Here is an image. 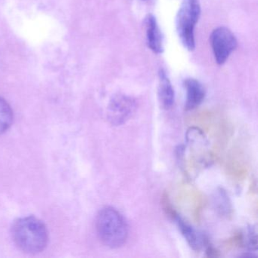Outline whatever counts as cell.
<instances>
[{
  "instance_id": "1",
  "label": "cell",
  "mask_w": 258,
  "mask_h": 258,
  "mask_svg": "<svg viewBox=\"0 0 258 258\" xmlns=\"http://www.w3.org/2000/svg\"><path fill=\"white\" fill-rule=\"evenodd\" d=\"M12 236L16 245L30 254L43 251L49 241L46 225L34 217L19 219L12 227Z\"/></svg>"
},
{
  "instance_id": "2",
  "label": "cell",
  "mask_w": 258,
  "mask_h": 258,
  "mask_svg": "<svg viewBox=\"0 0 258 258\" xmlns=\"http://www.w3.org/2000/svg\"><path fill=\"white\" fill-rule=\"evenodd\" d=\"M96 229L102 244L111 248H118L126 243L128 226L126 220L115 208L106 207L98 213Z\"/></svg>"
},
{
  "instance_id": "3",
  "label": "cell",
  "mask_w": 258,
  "mask_h": 258,
  "mask_svg": "<svg viewBox=\"0 0 258 258\" xmlns=\"http://www.w3.org/2000/svg\"><path fill=\"white\" fill-rule=\"evenodd\" d=\"M201 16L199 0H182L176 16V30L181 43L187 50L196 49L195 28Z\"/></svg>"
},
{
  "instance_id": "4",
  "label": "cell",
  "mask_w": 258,
  "mask_h": 258,
  "mask_svg": "<svg viewBox=\"0 0 258 258\" xmlns=\"http://www.w3.org/2000/svg\"><path fill=\"white\" fill-rule=\"evenodd\" d=\"M210 40L216 62L220 66L227 61L238 46L236 37L226 27H219L214 29Z\"/></svg>"
},
{
  "instance_id": "5",
  "label": "cell",
  "mask_w": 258,
  "mask_h": 258,
  "mask_svg": "<svg viewBox=\"0 0 258 258\" xmlns=\"http://www.w3.org/2000/svg\"><path fill=\"white\" fill-rule=\"evenodd\" d=\"M134 98L123 94L115 95L108 107V119L113 126H120L130 120L137 109Z\"/></svg>"
},
{
  "instance_id": "6",
  "label": "cell",
  "mask_w": 258,
  "mask_h": 258,
  "mask_svg": "<svg viewBox=\"0 0 258 258\" xmlns=\"http://www.w3.org/2000/svg\"><path fill=\"white\" fill-rule=\"evenodd\" d=\"M146 28V42L149 49L156 54L164 52V37L157 22L152 14L147 15L144 21Z\"/></svg>"
},
{
  "instance_id": "7",
  "label": "cell",
  "mask_w": 258,
  "mask_h": 258,
  "mask_svg": "<svg viewBox=\"0 0 258 258\" xmlns=\"http://www.w3.org/2000/svg\"><path fill=\"white\" fill-rule=\"evenodd\" d=\"M184 88L186 91L185 110L194 109L199 106L205 97V90L204 86L194 78H187L183 82Z\"/></svg>"
},
{
  "instance_id": "8",
  "label": "cell",
  "mask_w": 258,
  "mask_h": 258,
  "mask_svg": "<svg viewBox=\"0 0 258 258\" xmlns=\"http://www.w3.org/2000/svg\"><path fill=\"white\" fill-rule=\"evenodd\" d=\"M158 93L161 107L166 110L171 108L174 103V90L167 72L164 69H160L158 72Z\"/></svg>"
},
{
  "instance_id": "9",
  "label": "cell",
  "mask_w": 258,
  "mask_h": 258,
  "mask_svg": "<svg viewBox=\"0 0 258 258\" xmlns=\"http://www.w3.org/2000/svg\"><path fill=\"white\" fill-rule=\"evenodd\" d=\"M174 220L177 223L179 231L189 244L190 247L193 250H199L202 247V243L205 241V238L203 239L202 237L199 236L197 232L179 215L176 216Z\"/></svg>"
},
{
  "instance_id": "10",
  "label": "cell",
  "mask_w": 258,
  "mask_h": 258,
  "mask_svg": "<svg viewBox=\"0 0 258 258\" xmlns=\"http://www.w3.org/2000/svg\"><path fill=\"white\" fill-rule=\"evenodd\" d=\"M13 111L10 104L0 97V134L7 132L13 124Z\"/></svg>"
},
{
  "instance_id": "11",
  "label": "cell",
  "mask_w": 258,
  "mask_h": 258,
  "mask_svg": "<svg viewBox=\"0 0 258 258\" xmlns=\"http://www.w3.org/2000/svg\"><path fill=\"white\" fill-rule=\"evenodd\" d=\"M214 203L218 212L223 217H228L232 215V208L229 196L223 188H219L214 197Z\"/></svg>"
},
{
  "instance_id": "12",
  "label": "cell",
  "mask_w": 258,
  "mask_h": 258,
  "mask_svg": "<svg viewBox=\"0 0 258 258\" xmlns=\"http://www.w3.org/2000/svg\"><path fill=\"white\" fill-rule=\"evenodd\" d=\"M206 254L208 257H217V256H220L218 250L211 245L208 246V248H207Z\"/></svg>"
}]
</instances>
